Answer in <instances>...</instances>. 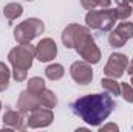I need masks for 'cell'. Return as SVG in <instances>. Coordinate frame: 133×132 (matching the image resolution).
Wrapping results in <instances>:
<instances>
[{
  "label": "cell",
  "instance_id": "obj_6",
  "mask_svg": "<svg viewBox=\"0 0 133 132\" xmlns=\"http://www.w3.org/2000/svg\"><path fill=\"white\" fill-rule=\"evenodd\" d=\"M127 65H129V58L125 55H122V53H111L105 67H104V73L108 78L119 79L124 75Z\"/></svg>",
  "mask_w": 133,
  "mask_h": 132
},
{
  "label": "cell",
  "instance_id": "obj_10",
  "mask_svg": "<svg viewBox=\"0 0 133 132\" xmlns=\"http://www.w3.org/2000/svg\"><path fill=\"white\" fill-rule=\"evenodd\" d=\"M3 124L6 128H11V129H17V131H23L26 129L28 123L23 117V113L19 110H12V109H6L5 110V115H3Z\"/></svg>",
  "mask_w": 133,
  "mask_h": 132
},
{
  "label": "cell",
  "instance_id": "obj_25",
  "mask_svg": "<svg viewBox=\"0 0 133 132\" xmlns=\"http://www.w3.org/2000/svg\"><path fill=\"white\" fill-rule=\"evenodd\" d=\"M118 5H125V3H129V0H115Z\"/></svg>",
  "mask_w": 133,
  "mask_h": 132
},
{
  "label": "cell",
  "instance_id": "obj_24",
  "mask_svg": "<svg viewBox=\"0 0 133 132\" xmlns=\"http://www.w3.org/2000/svg\"><path fill=\"white\" fill-rule=\"evenodd\" d=\"M127 71H129V75H133V59L129 62V65H127V68H125Z\"/></svg>",
  "mask_w": 133,
  "mask_h": 132
},
{
  "label": "cell",
  "instance_id": "obj_14",
  "mask_svg": "<svg viewBox=\"0 0 133 132\" xmlns=\"http://www.w3.org/2000/svg\"><path fill=\"white\" fill-rule=\"evenodd\" d=\"M22 13H23L22 5L14 3V2L8 3V5L3 8V14H5V17H6L8 20H14V19H17V17H20V16H22Z\"/></svg>",
  "mask_w": 133,
  "mask_h": 132
},
{
  "label": "cell",
  "instance_id": "obj_22",
  "mask_svg": "<svg viewBox=\"0 0 133 132\" xmlns=\"http://www.w3.org/2000/svg\"><path fill=\"white\" fill-rule=\"evenodd\" d=\"M121 95L127 103H133V87L129 82H122L121 84Z\"/></svg>",
  "mask_w": 133,
  "mask_h": 132
},
{
  "label": "cell",
  "instance_id": "obj_3",
  "mask_svg": "<svg viewBox=\"0 0 133 132\" xmlns=\"http://www.w3.org/2000/svg\"><path fill=\"white\" fill-rule=\"evenodd\" d=\"M34 58H36V47H33L31 44H19L9 51L8 61L12 65V78L17 82L26 79L28 70L33 65Z\"/></svg>",
  "mask_w": 133,
  "mask_h": 132
},
{
  "label": "cell",
  "instance_id": "obj_8",
  "mask_svg": "<svg viewBox=\"0 0 133 132\" xmlns=\"http://www.w3.org/2000/svg\"><path fill=\"white\" fill-rule=\"evenodd\" d=\"M53 118H54V115H53L51 109L43 107V106H39L37 109H34L33 112L30 113L26 123H28V126L33 128V129L46 128V126H50V124L53 123Z\"/></svg>",
  "mask_w": 133,
  "mask_h": 132
},
{
  "label": "cell",
  "instance_id": "obj_16",
  "mask_svg": "<svg viewBox=\"0 0 133 132\" xmlns=\"http://www.w3.org/2000/svg\"><path fill=\"white\" fill-rule=\"evenodd\" d=\"M43 89H45V81H43L42 78H39V76L30 78V81H28V89H26L30 93L39 97V93H40Z\"/></svg>",
  "mask_w": 133,
  "mask_h": 132
},
{
  "label": "cell",
  "instance_id": "obj_15",
  "mask_svg": "<svg viewBox=\"0 0 133 132\" xmlns=\"http://www.w3.org/2000/svg\"><path fill=\"white\" fill-rule=\"evenodd\" d=\"M64 75H65V70L61 64H51V65H48L45 68V76L48 79H51V81H57Z\"/></svg>",
  "mask_w": 133,
  "mask_h": 132
},
{
  "label": "cell",
  "instance_id": "obj_11",
  "mask_svg": "<svg viewBox=\"0 0 133 132\" xmlns=\"http://www.w3.org/2000/svg\"><path fill=\"white\" fill-rule=\"evenodd\" d=\"M39 106H40L39 98H37L36 95H33V93H30L28 90L22 92L20 97H19V99H17V107H19V110H20L23 115H30L34 109H37Z\"/></svg>",
  "mask_w": 133,
  "mask_h": 132
},
{
  "label": "cell",
  "instance_id": "obj_4",
  "mask_svg": "<svg viewBox=\"0 0 133 132\" xmlns=\"http://www.w3.org/2000/svg\"><path fill=\"white\" fill-rule=\"evenodd\" d=\"M118 14L116 8H102V9H90L85 16V23L91 30L99 31H111V28L116 25Z\"/></svg>",
  "mask_w": 133,
  "mask_h": 132
},
{
  "label": "cell",
  "instance_id": "obj_5",
  "mask_svg": "<svg viewBox=\"0 0 133 132\" xmlns=\"http://www.w3.org/2000/svg\"><path fill=\"white\" fill-rule=\"evenodd\" d=\"M43 30H45L43 22L36 17H31L23 20L14 28V39L17 40V44H31L34 37L43 33Z\"/></svg>",
  "mask_w": 133,
  "mask_h": 132
},
{
  "label": "cell",
  "instance_id": "obj_13",
  "mask_svg": "<svg viewBox=\"0 0 133 132\" xmlns=\"http://www.w3.org/2000/svg\"><path fill=\"white\" fill-rule=\"evenodd\" d=\"M101 86H102V89L107 92V93H110V95H121V84L119 82H116V79H113V78H102V81H101Z\"/></svg>",
  "mask_w": 133,
  "mask_h": 132
},
{
  "label": "cell",
  "instance_id": "obj_20",
  "mask_svg": "<svg viewBox=\"0 0 133 132\" xmlns=\"http://www.w3.org/2000/svg\"><path fill=\"white\" fill-rule=\"evenodd\" d=\"M132 13H133V8L129 3H125V5H118V8H116V14H118V19H119V20L129 19V17L132 16Z\"/></svg>",
  "mask_w": 133,
  "mask_h": 132
},
{
  "label": "cell",
  "instance_id": "obj_18",
  "mask_svg": "<svg viewBox=\"0 0 133 132\" xmlns=\"http://www.w3.org/2000/svg\"><path fill=\"white\" fill-rule=\"evenodd\" d=\"M9 78H11V71L6 67V64L0 62V92L6 90L9 86Z\"/></svg>",
  "mask_w": 133,
  "mask_h": 132
},
{
  "label": "cell",
  "instance_id": "obj_9",
  "mask_svg": "<svg viewBox=\"0 0 133 132\" xmlns=\"http://www.w3.org/2000/svg\"><path fill=\"white\" fill-rule=\"evenodd\" d=\"M56 55H57V45L51 37H45L36 45V58L40 62H50L56 58Z\"/></svg>",
  "mask_w": 133,
  "mask_h": 132
},
{
  "label": "cell",
  "instance_id": "obj_19",
  "mask_svg": "<svg viewBox=\"0 0 133 132\" xmlns=\"http://www.w3.org/2000/svg\"><path fill=\"white\" fill-rule=\"evenodd\" d=\"M111 0H81V5L87 9H95V8H108Z\"/></svg>",
  "mask_w": 133,
  "mask_h": 132
},
{
  "label": "cell",
  "instance_id": "obj_23",
  "mask_svg": "<svg viewBox=\"0 0 133 132\" xmlns=\"http://www.w3.org/2000/svg\"><path fill=\"white\" fill-rule=\"evenodd\" d=\"M107 131H118V126L116 124H113V123H110V124H107V126H102L99 128V132H107Z\"/></svg>",
  "mask_w": 133,
  "mask_h": 132
},
{
  "label": "cell",
  "instance_id": "obj_1",
  "mask_svg": "<svg viewBox=\"0 0 133 132\" xmlns=\"http://www.w3.org/2000/svg\"><path fill=\"white\" fill-rule=\"evenodd\" d=\"M115 106L116 104L110 93H91L77 98L71 104V109L87 124L99 126L104 120L110 117Z\"/></svg>",
  "mask_w": 133,
  "mask_h": 132
},
{
  "label": "cell",
  "instance_id": "obj_21",
  "mask_svg": "<svg viewBox=\"0 0 133 132\" xmlns=\"http://www.w3.org/2000/svg\"><path fill=\"white\" fill-rule=\"evenodd\" d=\"M108 42H110V45H111L113 48H121V47H124V45H125V42H127V40H125V39H122L119 34L113 30V31L110 33V36H108Z\"/></svg>",
  "mask_w": 133,
  "mask_h": 132
},
{
  "label": "cell",
  "instance_id": "obj_27",
  "mask_svg": "<svg viewBox=\"0 0 133 132\" xmlns=\"http://www.w3.org/2000/svg\"><path fill=\"white\" fill-rule=\"evenodd\" d=\"M26 2H33V0H26Z\"/></svg>",
  "mask_w": 133,
  "mask_h": 132
},
{
  "label": "cell",
  "instance_id": "obj_28",
  "mask_svg": "<svg viewBox=\"0 0 133 132\" xmlns=\"http://www.w3.org/2000/svg\"><path fill=\"white\" fill-rule=\"evenodd\" d=\"M0 109H2V103H0Z\"/></svg>",
  "mask_w": 133,
  "mask_h": 132
},
{
  "label": "cell",
  "instance_id": "obj_12",
  "mask_svg": "<svg viewBox=\"0 0 133 132\" xmlns=\"http://www.w3.org/2000/svg\"><path fill=\"white\" fill-rule=\"evenodd\" d=\"M39 103H40V106H43V107H48V109H53L56 104H57V98H56V95H54V92H51V90H48L46 87L39 93Z\"/></svg>",
  "mask_w": 133,
  "mask_h": 132
},
{
  "label": "cell",
  "instance_id": "obj_7",
  "mask_svg": "<svg viewBox=\"0 0 133 132\" xmlns=\"http://www.w3.org/2000/svg\"><path fill=\"white\" fill-rule=\"evenodd\" d=\"M70 75L74 79V82L81 86H87L93 79V68L91 64L87 61H76L70 67Z\"/></svg>",
  "mask_w": 133,
  "mask_h": 132
},
{
  "label": "cell",
  "instance_id": "obj_2",
  "mask_svg": "<svg viewBox=\"0 0 133 132\" xmlns=\"http://www.w3.org/2000/svg\"><path fill=\"white\" fill-rule=\"evenodd\" d=\"M62 44L65 48H74L77 55L90 64H98L101 61V50L91 37L90 30L82 25H68L62 33Z\"/></svg>",
  "mask_w": 133,
  "mask_h": 132
},
{
  "label": "cell",
  "instance_id": "obj_17",
  "mask_svg": "<svg viewBox=\"0 0 133 132\" xmlns=\"http://www.w3.org/2000/svg\"><path fill=\"white\" fill-rule=\"evenodd\" d=\"M115 31L119 34L122 39L129 40V39H132L133 37V23L132 22H121V23L116 27Z\"/></svg>",
  "mask_w": 133,
  "mask_h": 132
},
{
  "label": "cell",
  "instance_id": "obj_26",
  "mask_svg": "<svg viewBox=\"0 0 133 132\" xmlns=\"http://www.w3.org/2000/svg\"><path fill=\"white\" fill-rule=\"evenodd\" d=\"M130 84H132V87H133V75H132V82H130Z\"/></svg>",
  "mask_w": 133,
  "mask_h": 132
},
{
  "label": "cell",
  "instance_id": "obj_29",
  "mask_svg": "<svg viewBox=\"0 0 133 132\" xmlns=\"http://www.w3.org/2000/svg\"><path fill=\"white\" fill-rule=\"evenodd\" d=\"M129 2H132V3H133V0H129Z\"/></svg>",
  "mask_w": 133,
  "mask_h": 132
}]
</instances>
